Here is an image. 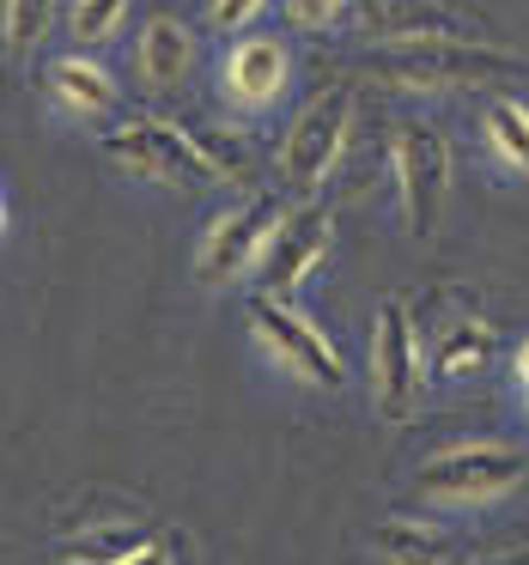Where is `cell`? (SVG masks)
Segmentation results:
<instances>
[{
  "instance_id": "cell-1",
  "label": "cell",
  "mask_w": 529,
  "mask_h": 565,
  "mask_svg": "<svg viewBox=\"0 0 529 565\" xmlns=\"http://www.w3.org/2000/svg\"><path fill=\"white\" fill-rule=\"evenodd\" d=\"M529 62L511 50H493L475 38H426V43H390L378 55V79L402 92H475L499 79H523Z\"/></svg>"
},
{
  "instance_id": "cell-2",
  "label": "cell",
  "mask_w": 529,
  "mask_h": 565,
  "mask_svg": "<svg viewBox=\"0 0 529 565\" xmlns=\"http://www.w3.org/2000/svg\"><path fill=\"white\" fill-rule=\"evenodd\" d=\"M244 317H250L256 347H262V353H268L293 383H305V390H347V359H341V347H335L329 334H322L317 322H310L305 310L293 305V298L250 292Z\"/></svg>"
},
{
  "instance_id": "cell-3",
  "label": "cell",
  "mask_w": 529,
  "mask_h": 565,
  "mask_svg": "<svg viewBox=\"0 0 529 565\" xmlns=\"http://www.w3.org/2000/svg\"><path fill=\"white\" fill-rule=\"evenodd\" d=\"M420 492L432 504H456V511H480V504H499L511 499L517 487L529 480V456L517 444H451V450L426 456L420 462Z\"/></svg>"
},
{
  "instance_id": "cell-4",
  "label": "cell",
  "mask_w": 529,
  "mask_h": 565,
  "mask_svg": "<svg viewBox=\"0 0 529 565\" xmlns=\"http://www.w3.org/2000/svg\"><path fill=\"white\" fill-rule=\"evenodd\" d=\"M347 140H353V92L329 86L293 116L281 152H274V171L286 177V189H293L298 201H310V195H322V183L335 177Z\"/></svg>"
},
{
  "instance_id": "cell-5",
  "label": "cell",
  "mask_w": 529,
  "mask_h": 565,
  "mask_svg": "<svg viewBox=\"0 0 529 565\" xmlns=\"http://www.w3.org/2000/svg\"><path fill=\"white\" fill-rule=\"evenodd\" d=\"M281 220H286V201H274V195H244V201H232V207H220L208 220V232H201V244H195V280L208 286V292H225V286H237L244 274H256V262H262V249L274 244Z\"/></svg>"
},
{
  "instance_id": "cell-6",
  "label": "cell",
  "mask_w": 529,
  "mask_h": 565,
  "mask_svg": "<svg viewBox=\"0 0 529 565\" xmlns=\"http://www.w3.org/2000/svg\"><path fill=\"white\" fill-rule=\"evenodd\" d=\"M98 152L116 171L140 177V183H213L208 159H201L195 135L183 122H165V116H135V122H116L110 135H98Z\"/></svg>"
},
{
  "instance_id": "cell-7",
  "label": "cell",
  "mask_w": 529,
  "mask_h": 565,
  "mask_svg": "<svg viewBox=\"0 0 529 565\" xmlns=\"http://www.w3.org/2000/svg\"><path fill=\"white\" fill-rule=\"evenodd\" d=\"M390 159H395V201H402L408 237H432L444 195H451V140L432 122H402Z\"/></svg>"
},
{
  "instance_id": "cell-8",
  "label": "cell",
  "mask_w": 529,
  "mask_h": 565,
  "mask_svg": "<svg viewBox=\"0 0 529 565\" xmlns=\"http://www.w3.org/2000/svg\"><path fill=\"white\" fill-rule=\"evenodd\" d=\"M420 377H426V353H420V329L408 298L371 317V390H378V414L383 419H408L420 407Z\"/></svg>"
},
{
  "instance_id": "cell-9",
  "label": "cell",
  "mask_w": 529,
  "mask_h": 565,
  "mask_svg": "<svg viewBox=\"0 0 529 565\" xmlns=\"http://www.w3.org/2000/svg\"><path fill=\"white\" fill-rule=\"evenodd\" d=\"M220 98L237 116H268L293 92V50L274 31H237L220 55Z\"/></svg>"
},
{
  "instance_id": "cell-10",
  "label": "cell",
  "mask_w": 529,
  "mask_h": 565,
  "mask_svg": "<svg viewBox=\"0 0 529 565\" xmlns=\"http://www.w3.org/2000/svg\"><path fill=\"white\" fill-rule=\"evenodd\" d=\"M329 244H335V213L322 207L317 195L298 201V207H286V220H281V232H274V244L262 249V262H256V292L293 298L298 286H305L310 274L329 262Z\"/></svg>"
},
{
  "instance_id": "cell-11",
  "label": "cell",
  "mask_w": 529,
  "mask_h": 565,
  "mask_svg": "<svg viewBox=\"0 0 529 565\" xmlns=\"http://www.w3.org/2000/svg\"><path fill=\"white\" fill-rule=\"evenodd\" d=\"M201 62V38L195 25H183L177 13H147L135 31V79L152 92V98H171V92L189 86Z\"/></svg>"
},
{
  "instance_id": "cell-12",
  "label": "cell",
  "mask_w": 529,
  "mask_h": 565,
  "mask_svg": "<svg viewBox=\"0 0 529 565\" xmlns=\"http://www.w3.org/2000/svg\"><path fill=\"white\" fill-rule=\"evenodd\" d=\"M43 86H50V104L67 116V122H104V116L123 104L116 74L98 62V55H86V50L55 55V62L43 67Z\"/></svg>"
},
{
  "instance_id": "cell-13",
  "label": "cell",
  "mask_w": 529,
  "mask_h": 565,
  "mask_svg": "<svg viewBox=\"0 0 529 565\" xmlns=\"http://www.w3.org/2000/svg\"><path fill=\"white\" fill-rule=\"evenodd\" d=\"M359 31L383 43H426V38H475L463 13H451L444 0H353Z\"/></svg>"
},
{
  "instance_id": "cell-14",
  "label": "cell",
  "mask_w": 529,
  "mask_h": 565,
  "mask_svg": "<svg viewBox=\"0 0 529 565\" xmlns=\"http://www.w3.org/2000/svg\"><path fill=\"white\" fill-rule=\"evenodd\" d=\"M378 565H451V529L444 523H414V516H383L371 529Z\"/></svg>"
},
{
  "instance_id": "cell-15",
  "label": "cell",
  "mask_w": 529,
  "mask_h": 565,
  "mask_svg": "<svg viewBox=\"0 0 529 565\" xmlns=\"http://www.w3.org/2000/svg\"><path fill=\"white\" fill-rule=\"evenodd\" d=\"M493 353H499V334H493V322L456 317L451 329L432 341L426 371H432V377H444V383H456V377H475L480 365H493Z\"/></svg>"
},
{
  "instance_id": "cell-16",
  "label": "cell",
  "mask_w": 529,
  "mask_h": 565,
  "mask_svg": "<svg viewBox=\"0 0 529 565\" xmlns=\"http://www.w3.org/2000/svg\"><path fill=\"white\" fill-rule=\"evenodd\" d=\"M152 541V529L140 523H98V529H80L55 547V565H123L135 559L140 547Z\"/></svg>"
},
{
  "instance_id": "cell-17",
  "label": "cell",
  "mask_w": 529,
  "mask_h": 565,
  "mask_svg": "<svg viewBox=\"0 0 529 565\" xmlns=\"http://www.w3.org/2000/svg\"><path fill=\"white\" fill-rule=\"evenodd\" d=\"M480 135H487V152L505 171L529 177V104L523 98H493L480 110Z\"/></svg>"
},
{
  "instance_id": "cell-18",
  "label": "cell",
  "mask_w": 529,
  "mask_h": 565,
  "mask_svg": "<svg viewBox=\"0 0 529 565\" xmlns=\"http://www.w3.org/2000/svg\"><path fill=\"white\" fill-rule=\"evenodd\" d=\"M135 0H67V38L80 50H104V43L123 38Z\"/></svg>"
},
{
  "instance_id": "cell-19",
  "label": "cell",
  "mask_w": 529,
  "mask_h": 565,
  "mask_svg": "<svg viewBox=\"0 0 529 565\" xmlns=\"http://www.w3.org/2000/svg\"><path fill=\"white\" fill-rule=\"evenodd\" d=\"M50 31H55V0H0V43H7V55L43 50Z\"/></svg>"
},
{
  "instance_id": "cell-20",
  "label": "cell",
  "mask_w": 529,
  "mask_h": 565,
  "mask_svg": "<svg viewBox=\"0 0 529 565\" xmlns=\"http://www.w3.org/2000/svg\"><path fill=\"white\" fill-rule=\"evenodd\" d=\"M201 147V159H208L213 183H237V177L256 171V152H250V140L237 135V128H189Z\"/></svg>"
},
{
  "instance_id": "cell-21",
  "label": "cell",
  "mask_w": 529,
  "mask_h": 565,
  "mask_svg": "<svg viewBox=\"0 0 529 565\" xmlns=\"http://www.w3.org/2000/svg\"><path fill=\"white\" fill-rule=\"evenodd\" d=\"M274 0H208V19L213 31H225V38H237V31H256V19L268 13Z\"/></svg>"
},
{
  "instance_id": "cell-22",
  "label": "cell",
  "mask_w": 529,
  "mask_h": 565,
  "mask_svg": "<svg viewBox=\"0 0 529 565\" xmlns=\"http://www.w3.org/2000/svg\"><path fill=\"white\" fill-rule=\"evenodd\" d=\"M347 7H353V0H286V19H293L298 31H329Z\"/></svg>"
},
{
  "instance_id": "cell-23",
  "label": "cell",
  "mask_w": 529,
  "mask_h": 565,
  "mask_svg": "<svg viewBox=\"0 0 529 565\" xmlns=\"http://www.w3.org/2000/svg\"><path fill=\"white\" fill-rule=\"evenodd\" d=\"M123 565H171V541H165V535H152L147 547H140L135 559H123Z\"/></svg>"
},
{
  "instance_id": "cell-24",
  "label": "cell",
  "mask_w": 529,
  "mask_h": 565,
  "mask_svg": "<svg viewBox=\"0 0 529 565\" xmlns=\"http://www.w3.org/2000/svg\"><path fill=\"white\" fill-rule=\"evenodd\" d=\"M468 565H529V547H511V553H487V559H468Z\"/></svg>"
},
{
  "instance_id": "cell-25",
  "label": "cell",
  "mask_w": 529,
  "mask_h": 565,
  "mask_svg": "<svg viewBox=\"0 0 529 565\" xmlns=\"http://www.w3.org/2000/svg\"><path fill=\"white\" fill-rule=\"evenodd\" d=\"M517 383H523V390H529V341L517 347Z\"/></svg>"
},
{
  "instance_id": "cell-26",
  "label": "cell",
  "mask_w": 529,
  "mask_h": 565,
  "mask_svg": "<svg viewBox=\"0 0 529 565\" xmlns=\"http://www.w3.org/2000/svg\"><path fill=\"white\" fill-rule=\"evenodd\" d=\"M0 232H7V195H0Z\"/></svg>"
}]
</instances>
